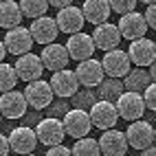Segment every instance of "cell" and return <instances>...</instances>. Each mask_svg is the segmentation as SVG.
Masks as SVG:
<instances>
[{
	"instance_id": "9c48e42d",
	"label": "cell",
	"mask_w": 156,
	"mask_h": 156,
	"mask_svg": "<svg viewBox=\"0 0 156 156\" xmlns=\"http://www.w3.org/2000/svg\"><path fill=\"white\" fill-rule=\"evenodd\" d=\"M75 75H77L79 84L84 88H95V86L99 88L101 81L106 79V77H103L106 70H103V64L99 59H86V62H81V64H77Z\"/></svg>"
},
{
	"instance_id": "7402d4cb",
	"label": "cell",
	"mask_w": 156,
	"mask_h": 156,
	"mask_svg": "<svg viewBox=\"0 0 156 156\" xmlns=\"http://www.w3.org/2000/svg\"><path fill=\"white\" fill-rule=\"evenodd\" d=\"M81 11H84L86 22L95 24V27H101V24L108 22L112 9H110V2H106V0H86L84 7H81Z\"/></svg>"
},
{
	"instance_id": "5b68a950",
	"label": "cell",
	"mask_w": 156,
	"mask_h": 156,
	"mask_svg": "<svg viewBox=\"0 0 156 156\" xmlns=\"http://www.w3.org/2000/svg\"><path fill=\"white\" fill-rule=\"evenodd\" d=\"M147 20H145V13H139V11H132L128 16H121L119 20V31L121 35L130 40V42H136V40H143L145 33H147Z\"/></svg>"
},
{
	"instance_id": "3957f363",
	"label": "cell",
	"mask_w": 156,
	"mask_h": 156,
	"mask_svg": "<svg viewBox=\"0 0 156 156\" xmlns=\"http://www.w3.org/2000/svg\"><path fill=\"white\" fill-rule=\"evenodd\" d=\"M101 64H103V70H106V75L108 77H112V79H126L130 73H132V59H130V55L126 53V51H121V48H117V51H110V53H106L103 55V59H101Z\"/></svg>"
},
{
	"instance_id": "484cf974",
	"label": "cell",
	"mask_w": 156,
	"mask_h": 156,
	"mask_svg": "<svg viewBox=\"0 0 156 156\" xmlns=\"http://www.w3.org/2000/svg\"><path fill=\"white\" fill-rule=\"evenodd\" d=\"M18 81H20V75H18L16 66L2 62V64H0V90H2V95L5 92H13Z\"/></svg>"
},
{
	"instance_id": "4fadbf2b",
	"label": "cell",
	"mask_w": 156,
	"mask_h": 156,
	"mask_svg": "<svg viewBox=\"0 0 156 156\" xmlns=\"http://www.w3.org/2000/svg\"><path fill=\"white\" fill-rule=\"evenodd\" d=\"M66 48H68V55L70 59L75 62H86V59H92V53H95V40L88 33H77V35H70L68 42H66Z\"/></svg>"
},
{
	"instance_id": "277c9868",
	"label": "cell",
	"mask_w": 156,
	"mask_h": 156,
	"mask_svg": "<svg viewBox=\"0 0 156 156\" xmlns=\"http://www.w3.org/2000/svg\"><path fill=\"white\" fill-rule=\"evenodd\" d=\"M90 119H92V126L108 132L114 130L117 126V119L119 117V110H117V103H110V101H97L95 106L90 108Z\"/></svg>"
},
{
	"instance_id": "74e56055",
	"label": "cell",
	"mask_w": 156,
	"mask_h": 156,
	"mask_svg": "<svg viewBox=\"0 0 156 156\" xmlns=\"http://www.w3.org/2000/svg\"><path fill=\"white\" fill-rule=\"evenodd\" d=\"M154 143H156V128H154Z\"/></svg>"
},
{
	"instance_id": "8fae6325",
	"label": "cell",
	"mask_w": 156,
	"mask_h": 156,
	"mask_svg": "<svg viewBox=\"0 0 156 156\" xmlns=\"http://www.w3.org/2000/svg\"><path fill=\"white\" fill-rule=\"evenodd\" d=\"M24 95H27V101L31 108L35 110H44L51 106V101H53V88H51V81H33V84H27L24 88Z\"/></svg>"
},
{
	"instance_id": "4316f807",
	"label": "cell",
	"mask_w": 156,
	"mask_h": 156,
	"mask_svg": "<svg viewBox=\"0 0 156 156\" xmlns=\"http://www.w3.org/2000/svg\"><path fill=\"white\" fill-rule=\"evenodd\" d=\"M51 7V2L46 0H20V9L27 18H33V20H40L46 16V9Z\"/></svg>"
},
{
	"instance_id": "ab89813d",
	"label": "cell",
	"mask_w": 156,
	"mask_h": 156,
	"mask_svg": "<svg viewBox=\"0 0 156 156\" xmlns=\"http://www.w3.org/2000/svg\"><path fill=\"white\" fill-rule=\"evenodd\" d=\"M154 44H156V40H154Z\"/></svg>"
},
{
	"instance_id": "ba28073f",
	"label": "cell",
	"mask_w": 156,
	"mask_h": 156,
	"mask_svg": "<svg viewBox=\"0 0 156 156\" xmlns=\"http://www.w3.org/2000/svg\"><path fill=\"white\" fill-rule=\"evenodd\" d=\"M128 55L132 59V64L136 68H152V64L156 62V44L152 40L143 37V40H136V42H130V48H128Z\"/></svg>"
},
{
	"instance_id": "e575fe53",
	"label": "cell",
	"mask_w": 156,
	"mask_h": 156,
	"mask_svg": "<svg viewBox=\"0 0 156 156\" xmlns=\"http://www.w3.org/2000/svg\"><path fill=\"white\" fill-rule=\"evenodd\" d=\"M51 7H55V9H59V11H64V9L73 7V2H70V0H51Z\"/></svg>"
},
{
	"instance_id": "44dd1931",
	"label": "cell",
	"mask_w": 156,
	"mask_h": 156,
	"mask_svg": "<svg viewBox=\"0 0 156 156\" xmlns=\"http://www.w3.org/2000/svg\"><path fill=\"white\" fill-rule=\"evenodd\" d=\"M40 57H42V62H44V68L53 70V75L59 73V70H66V64L70 59L68 48L64 44H48V46H44Z\"/></svg>"
},
{
	"instance_id": "f35d334b",
	"label": "cell",
	"mask_w": 156,
	"mask_h": 156,
	"mask_svg": "<svg viewBox=\"0 0 156 156\" xmlns=\"http://www.w3.org/2000/svg\"><path fill=\"white\" fill-rule=\"evenodd\" d=\"M29 156H35V154H29Z\"/></svg>"
},
{
	"instance_id": "f546056e",
	"label": "cell",
	"mask_w": 156,
	"mask_h": 156,
	"mask_svg": "<svg viewBox=\"0 0 156 156\" xmlns=\"http://www.w3.org/2000/svg\"><path fill=\"white\" fill-rule=\"evenodd\" d=\"M73 103H75V108H79V110H84V106H95L97 101H92V95L90 92H77L75 95V99H73Z\"/></svg>"
},
{
	"instance_id": "8d00e7d4",
	"label": "cell",
	"mask_w": 156,
	"mask_h": 156,
	"mask_svg": "<svg viewBox=\"0 0 156 156\" xmlns=\"http://www.w3.org/2000/svg\"><path fill=\"white\" fill-rule=\"evenodd\" d=\"M150 75H152V79H154V84H156V62H154L152 68H150Z\"/></svg>"
},
{
	"instance_id": "e0dca14e",
	"label": "cell",
	"mask_w": 156,
	"mask_h": 156,
	"mask_svg": "<svg viewBox=\"0 0 156 156\" xmlns=\"http://www.w3.org/2000/svg\"><path fill=\"white\" fill-rule=\"evenodd\" d=\"M57 27L62 33H68V35H77V33H84V22H86V18H84V11H81L79 7H68L64 9V11H57Z\"/></svg>"
},
{
	"instance_id": "30bf717a",
	"label": "cell",
	"mask_w": 156,
	"mask_h": 156,
	"mask_svg": "<svg viewBox=\"0 0 156 156\" xmlns=\"http://www.w3.org/2000/svg\"><path fill=\"white\" fill-rule=\"evenodd\" d=\"M126 136H128L130 147L145 152L147 147H152V143H154V130H152V126L147 121H134V123L128 126Z\"/></svg>"
},
{
	"instance_id": "d6a6232c",
	"label": "cell",
	"mask_w": 156,
	"mask_h": 156,
	"mask_svg": "<svg viewBox=\"0 0 156 156\" xmlns=\"http://www.w3.org/2000/svg\"><path fill=\"white\" fill-rule=\"evenodd\" d=\"M46 156H73V150H68L66 145H57V147L46 150Z\"/></svg>"
},
{
	"instance_id": "6da1fadb",
	"label": "cell",
	"mask_w": 156,
	"mask_h": 156,
	"mask_svg": "<svg viewBox=\"0 0 156 156\" xmlns=\"http://www.w3.org/2000/svg\"><path fill=\"white\" fill-rule=\"evenodd\" d=\"M35 134H37V141L44 143L48 150L62 145L64 136H68V134H66V128H64V121H59V119H55V117L40 121L37 128H35Z\"/></svg>"
},
{
	"instance_id": "ac0fdd59",
	"label": "cell",
	"mask_w": 156,
	"mask_h": 156,
	"mask_svg": "<svg viewBox=\"0 0 156 156\" xmlns=\"http://www.w3.org/2000/svg\"><path fill=\"white\" fill-rule=\"evenodd\" d=\"M29 31H31V35H33V40L37 44L48 46V44H55V37L59 33V27H57V20L55 18L44 16L40 20H33V24L29 27Z\"/></svg>"
},
{
	"instance_id": "52a82bcc",
	"label": "cell",
	"mask_w": 156,
	"mask_h": 156,
	"mask_svg": "<svg viewBox=\"0 0 156 156\" xmlns=\"http://www.w3.org/2000/svg\"><path fill=\"white\" fill-rule=\"evenodd\" d=\"M145 108H147V106H145V99H143V95H139V92H126V95L117 101L119 117L130 121V123L141 121Z\"/></svg>"
},
{
	"instance_id": "d6986e66",
	"label": "cell",
	"mask_w": 156,
	"mask_h": 156,
	"mask_svg": "<svg viewBox=\"0 0 156 156\" xmlns=\"http://www.w3.org/2000/svg\"><path fill=\"white\" fill-rule=\"evenodd\" d=\"M99 145H101V154L103 156H126L128 152V136L126 132L119 130H108L99 136Z\"/></svg>"
},
{
	"instance_id": "ffe728a7",
	"label": "cell",
	"mask_w": 156,
	"mask_h": 156,
	"mask_svg": "<svg viewBox=\"0 0 156 156\" xmlns=\"http://www.w3.org/2000/svg\"><path fill=\"white\" fill-rule=\"evenodd\" d=\"M27 95L20 90H13V92H5L0 97V110H2L5 119H22L24 112H27Z\"/></svg>"
},
{
	"instance_id": "4dcf8cb0",
	"label": "cell",
	"mask_w": 156,
	"mask_h": 156,
	"mask_svg": "<svg viewBox=\"0 0 156 156\" xmlns=\"http://www.w3.org/2000/svg\"><path fill=\"white\" fill-rule=\"evenodd\" d=\"M143 99H145V106L156 112V84H152L147 90L143 92Z\"/></svg>"
},
{
	"instance_id": "cb8c5ba5",
	"label": "cell",
	"mask_w": 156,
	"mask_h": 156,
	"mask_svg": "<svg viewBox=\"0 0 156 156\" xmlns=\"http://www.w3.org/2000/svg\"><path fill=\"white\" fill-rule=\"evenodd\" d=\"M123 86H126V92H145L152 86V75L145 68H134L130 75L123 79Z\"/></svg>"
},
{
	"instance_id": "7c38bea8",
	"label": "cell",
	"mask_w": 156,
	"mask_h": 156,
	"mask_svg": "<svg viewBox=\"0 0 156 156\" xmlns=\"http://www.w3.org/2000/svg\"><path fill=\"white\" fill-rule=\"evenodd\" d=\"M9 143H11V150L16 154L29 156L31 152L35 150V145H37V134L29 126H20V128L11 130V134H9Z\"/></svg>"
},
{
	"instance_id": "f1b7e54d",
	"label": "cell",
	"mask_w": 156,
	"mask_h": 156,
	"mask_svg": "<svg viewBox=\"0 0 156 156\" xmlns=\"http://www.w3.org/2000/svg\"><path fill=\"white\" fill-rule=\"evenodd\" d=\"M110 9L114 13H121V16H128L136 9V0H112Z\"/></svg>"
},
{
	"instance_id": "7a4b0ae2",
	"label": "cell",
	"mask_w": 156,
	"mask_h": 156,
	"mask_svg": "<svg viewBox=\"0 0 156 156\" xmlns=\"http://www.w3.org/2000/svg\"><path fill=\"white\" fill-rule=\"evenodd\" d=\"M64 128L66 134L73 136L75 141L81 139H88V132L92 128V119H90V112L86 110H79V108H73L64 114Z\"/></svg>"
},
{
	"instance_id": "603a6c76",
	"label": "cell",
	"mask_w": 156,
	"mask_h": 156,
	"mask_svg": "<svg viewBox=\"0 0 156 156\" xmlns=\"http://www.w3.org/2000/svg\"><path fill=\"white\" fill-rule=\"evenodd\" d=\"M22 18H24V13L20 9V2H16V0H2V5H0V27L7 29V31L18 29Z\"/></svg>"
},
{
	"instance_id": "836d02e7",
	"label": "cell",
	"mask_w": 156,
	"mask_h": 156,
	"mask_svg": "<svg viewBox=\"0 0 156 156\" xmlns=\"http://www.w3.org/2000/svg\"><path fill=\"white\" fill-rule=\"evenodd\" d=\"M9 152H11V143H9L7 134H2L0 136V156H9Z\"/></svg>"
},
{
	"instance_id": "d4e9b609",
	"label": "cell",
	"mask_w": 156,
	"mask_h": 156,
	"mask_svg": "<svg viewBox=\"0 0 156 156\" xmlns=\"http://www.w3.org/2000/svg\"><path fill=\"white\" fill-rule=\"evenodd\" d=\"M123 95H126V86H123V81L119 79H103L101 86H99V99L101 101H110V103H117Z\"/></svg>"
},
{
	"instance_id": "d590c367",
	"label": "cell",
	"mask_w": 156,
	"mask_h": 156,
	"mask_svg": "<svg viewBox=\"0 0 156 156\" xmlns=\"http://www.w3.org/2000/svg\"><path fill=\"white\" fill-rule=\"evenodd\" d=\"M141 156H156V145H152V147H147L145 152H141Z\"/></svg>"
},
{
	"instance_id": "83f0119b",
	"label": "cell",
	"mask_w": 156,
	"mask_h": 156,
	"mask_svg": "<svg viewBox=\"0 0 156 156\" xmlns=\"http://www.w3.org/2000/svg\"><path fill=\"white\" fill-rule=\"evenodd\" d=\"M73 156H101V145L95 139H81L73 145Z\"/></svg>"
},
{
	"instance_id": "9a60e30c",
	"label": "cell",
	"mask_w": 156,
	"mask_h": 156,
	"mask_svg": "<svg viewBox=\"0 0 156 156\" xmlns=\"http://www.w3.org/2000/svg\"><path fill=\"white\" fill-rule=\"evenodd\" d=\"M16 70H18V75H20V81H27V84H33V81H40V77H42V70H44V62L40 55H33V53H29V55H22V57H18L16 62Z\"/></svg>"
},
{
	"instance_id": "1f68e13d",
	"label": "cell",
	"mask_w": 156,
	"mask_h": 156,
	"mask_svg": "<svg viewBox=\"0 0 156 156\" xmlns=\"http://www.w3.org/2000/svg\"><path fill=\"white\" fill-rule=\"evenodd\" d=\"M145 20H147L150 29H156V2H147V9H145Z\"/></svg>"
},
{
	"instance_id": "2e32d148",
	"label": "cell",
	"mask_w": 156,
	"mask_h": 156,
	"mask_svg": "<svg viewBox=\"0 0 156 156\" xmlns=\"http://www.w3.org/2000/svg\"><path fill=\"white\" fill-rule=\"evenodd\" d=\"M51 88L57 97L62 99H68V97H75L79 92V79L75 75V70H59L51 77Z\"/></svg>"
},
{
	"instance_id": "5bb4252c",
	"label": "cell",
	"mask_w": 156,
	"mask_h": 156,
	"mask_svg": "<svg viewBox=\"0 0 156 156\" xmlns=\"http://www.w3.org/2000/svg\"><path fill=\"white\" fill-rule=\"evenodd\" d=\"M121 37L123 35H121V31H119V24H112V22H106V24H101V27H95V31H92L95 46L99 51H106V53L117 51Z\"/></svg>"
},
{
	"instance_id": "8992f818",
	"label": "cell",
	"mask_w": 156,
	"mask_h": 156,
	"mask_svg": "<svg viewBox=\"0 0 156 156\" xmlns=\"http://www.w3.org/2000/svg\"><path fill=\"white\" fill-rule=\"evenodd\" d=\"M2 42L7 44V48H9V53H11V55L22 57V55H29V53H31V46H33L35 40H33V35H31L29 29L18 27V29L7 31Z\"/></svg>"
}]
</instances>
